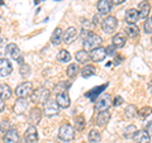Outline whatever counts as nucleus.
<instances>
[{
    "instance_id": "obj_30",
    "label": "nucleus",
    "mask_w": 152,
    "mask_h": 143,
    "mask_svg": "<svg viewBox=\"0 0 152 143\" xmlns=\"http://www.w3.org/2000/svg\"><path fill=\"white\" fill-rule=\"evenodd\" d=\"M136 132H137V128L133 125V124H131V125H128L124 131H123V137L124 138H133L134 137V134H136Z\"/></svg>"
},
{
    "instance_id": "obj_35",
    "label": "nucleus",
    "mask_w": 152,
    "mask_h": 143,
    "mask_svg": "<svg viewBox=\"0 0 152 143\" xmlns=\"http://www.w3.org/2000/svg\"><path fill=\"white\" fill-rule=\"evenodd\" d=\"M152 113V108L150 107H145V108H142L140 112H137V114L141 117V118H146V117H148L150 114Z\"/></svg>"
},
{
    "instance_id": "obj_8",
    "label": "nucleus",
    "mask_w": 152,
    "mask_h": 143,
    "mask_svg": "<svg viewBox=\"0 0 152 143\" xmlns=\"http://www.w3.org/2000/svg\"><path fill=\"white\" fill-rule=\"evenodd\" d=\"M13 72V66L8 58H0V77H7Z\"/></svg>"
},
{
    "instance_id": "obj_10",
    "label": "nucleus",
    "mask_w": 152,
    "mask_h": 143,
    "mask_svg": "<svg viewBox=\"0 0 152 143\" xmlns=\"http://www.w3.org/2000/svg\"><path fill=\"white\" fill-rule=\"evenodd\" d=\"M28 103L27 101V99H23V98H19L15 104H14V107H13V110L15 114H18V115H22V114H24L27 112V109H28Z\"/></svg>"
},
{
    "instance_id": "obj_29",
    "label": "nucleus",
    "mask_w": 152,
    "mask_h": 143,
    "mask_svg": "<svg viewBox=\"0 0 152 143\" xmlns=\"http://www.w3.org/2000/svg\"><path fill=\"white\" fill-rule=\"evenodd\" d=\"M95 72H96V70H95L94 66L86 65V66H85V67L81 70V76H83V77H90V76H94Z\"/></svg>"
},
{
    "instance_id": "obj_32",
    "label": "nucleus",
    "mask_w": 152,
    "mask_h": 143,
    "mask_svg": "<svg viewBox=\"0 0 152 143\" xmlns=\"http://www.w3.org/2000/svg\"><path fill=\"white\" fill-rule=\"evenodd\" d=\"M77 72H79V67H77V65H75V63H71L67 67V71H66V74H67L70 79L75 77V76L77 75Z\"/></svg>"
},
{
    "instance_id": "obj_36",
    "label": "nucleus",
    "mask_w": 152,
    "mask_h": 143,
    "mask_svg": "<svg viewBox=\"0 0 152 143\" xmlns=\"http://www.w3.org/2000/svg\"><path fill=\"white\" fill-rule=\"evenodd\" d=\"M20 75L22 76H28L31 74V67H29V65H26V63H23L20 65Z\"/></svg>"
},
{
    "instance_id": "obj_33",
    "label": "nucleus",
    "mask_w": 152,
    "mask_h": 143,
    "mask_svg": "<svg viewBox=\"0 0 152 143\" xmlns=\"http://www.w3.org/2000/svg\"><path fill=\"white\" fill-rule=\"evenodd\" d=\"M107 86H108V84H105V85H102V86H99L98 89H94V90H91V91H89L86 95H88V96H89L90 99H91V100H95V96L100 94V91H103V90L105 89Z\"/></svg>"
},
{
    "instance_id": "obj_3",
    "label": "nucleus",
    "mask_w": 152,
    "mask_h": 143,
    "mask_svg": "<svg viewBox=\"0 0 152 143\" xmlns=\"http://www.w3.org/2000/svg\"><path fill=\"white\" fill-rule=\"evenodd\" d=\"M58 138L64 142H70L75 138V129L70 124H62L58 129Z\"/></svg>"
},
{
    "instance_id": "obj_15",
    "label": "nucleus",
    "mask_w": 152,
    "mask_h": 143,
    "mask_svg": "<svg viewBox=\"0 0 152 143\" xmlns=\"http://www.w3.org/2000/svg\"><path fill=\"white\" fill-rule=\"evenodd\" d=\"M42 119V110L38 107H34L31 109L29 113V123L32 125H37Z\"/></svg>"
},
{
    "instance_id": "obj_40",
    "label": "nucleus",
    "mask_w": 152,
    "mask_h": 143,
    "mask_svg": "<svg viewBox=\"0 0 152 143\" xmlns=\"http://www.w3.org/2000/svg\"><path fill=\"white\" fill-rule=\"evenodd\" d=\"M122 103H123V99H122V96H117L115 99H114V101H113V105H115V107H119Z\"/></svg>"
},
{
    "instance_id": "obj_46",
    "label": "nucleus",
    "mask_w": 152,
    "mask_h": 143,
    "mask_svg": "<svg viewBox=\"0 0 152 143\" xmlns=\"http://www.w3.org/2000/svg\"><path fill=\"white\" fill-rule=\"evenodd\" d=\"M3 4H4V3H3V0H0V5H3Z\"/></svg>"
},
{
    "instance_id": "obj_26",
    "label": "nucleus",
    "mask_w": 152,
    "mask_h": 143,
    "mask_svg": "<svg viewBox=\"0 0 152 143\" xmlns=\"http://www.w3.org/2000/svg\"><path fill=\"white\" fill-rule=\"evenodd\" d=\"M126 34L129 37V38H136V37H138V34H140L138 27H137L136 24H128V26L126 27Z\"/></svg>"
},
{
    "instance_id": "obj_22",
    "label": "nucleus",
    "mask_w": 152,
    "mask_h": 143,
    "mask_svg": "<svg viewBox=\"0 0 152 143\" xmlns=\"http://www.w3.org/2000/svg\"><path fill=\"white\" fill-rule=\"evenodd\" d=\"M150 9H151V7H150L148 1H141L140 3V7H138L140 18H142V19H147V18H148Z\"/></svg>"
},
{
    "instance_id": "obj_2",
    "label": "nucleus",
    "mask_w": 152,
    "mask_h": 143,
    "mask_svg": "<svg viewBox=\"0 0 152 143\" xmlns=\"http://www.w3.org/2000/svg\"><path fill=\"white\" fill-rule=\"evenodd\" d=\"M50 90L47 88H38L31 95V100L34 104H45L50 99Z\"/></svg>"
},
{
    "instance_id": "obj_27",
    "label": "nucleus",
    "mask_w": 152,
    "mask_h": 143,
    "mask_svg": "<svg viewBox=\"0 0 152 143\" xmlns=\"http://www.w3.org/2000/svg\"><path fill=\"white\" fill-rule=\"evenodd\" d=\"M89 142L90 143H100L102 141V136H100V132L96 131V129H91L89 132Z\"/></svg>"
},
{
    "instance_id": "obj_41",
    "label": "nucleus",
    "mask_w": 152,
    "mask_h": 143,
    "mask_svg": "<svg viewBox=\"0 0 152 143\" xmlns=\"http://www.w3.org/2000/svg\"><path fill=\"white\" fill-rule=\"evenodd\" d=\"M5 45H7V38L0 36V48H1V47H4Z\"/></svg>"
},
{
    "instance_id": "obj_34",
    "label": "nucleus",
    "mask_w": 152,
    "mask_h": 143,
    "mask_svg": "<svg viewBox=\"0 0 152 143\" xmlns=\"http://www.w3.org/2000/svg\"><path fill=\"white\" fill-rule=\"evenodd\" d=\"M124 113H126V117L127 118H134L137 115V108L134 105H128L126 108Z\"/></svg>"
},
{
    "instance_id": "obj_19",
    "label": "nucleus",
    "mask_w": 152,
    "mask_h": 143,
    "mask_svg": "<svg viewBox=\"0 0 152 143\" xmlns=\"http://www.w3.org/2000/svg\"><path fill=\"white\" fill-rule=\"evenodd\" d=\"M109 120H110V113L108 110H103L96 115V124L99 127H104L105 124H108Z\"/></svg>"
},
{
    "instance_id": "obj_31",
    "label": "nucleus",
    "mask_w": 152,
    "mask_h": 143,
    "mask_svg": "<svg viewBox=\"0 0 152 143\" xmlns=\"http://www.w3.org/2000/svg\"><path fill=\"white\" fill-rule=\"evenodd\" d=\"M85 124H86V123H85V118L83 115H79V117L75 118V128H76V131H79V132L84 131Z\"/></svg>"
},
{
    "instance_id": "obj_44",
    "label": "nucleus",
    "mask_w": 152,
    "mask_h": 143,
    "mask_svg": "<svg viewBox=\"0 0 152 143\" xmlns=\"http://www.w3.org/2000/svg\"><path fill=\"white\" fill-rule=\"evenodd\" d=\"M126 0H112V3L113 4H115V5H119V4H122V3H124Z\"/></svg>"
},
{
    "instance_id": "obj_38",
    "label": "nucleus",
    "mask_w": 152,
    "mask_h": 143,
    "mask_svg": "<svg viewBox=\"0 0 152 143\" xmlns=\"http://www.w3.org/2000/svg\"><path fill=\"white\" fill-rule=\"evenodd\" d=\"M10 128H9V122H7V120H3L1 123H0V131H9Z\"/></svg>"
},
{
    "instance_id": "obj_11",
    "label": "nucleus",
    "mask_w": 152,
    "mask_h": 143,
    "mask_svg": "<svg viewBox=\"0 0 152 143\" xmlns=\"http://www.w3.org/2000/svg\"><path fill=\"white\" fill-rule=\"evenodd\" d=\"M38 141V132L34 125H31L24 133V143H36Z\"/></svg>"
},
{
    "instance_id": "obj_4",
    "label": "nucleus",
    "mask_w": 152,
    "mask_h": 143,
    "mask_svg": "<svg viewBox=\"0 0 152 143\" xmlns=\"http://www.w3.org/2000/svg\"><path fill=\"white\" fill-rule=\"evenodd\" d=\"M33 93V85L29 81H26V82H22L20 85H18L17 89H15V95L19 98H23V99H27L28 96H31Z\"/></svg>"
},
{
    "instance_id": "obj_14",
    "label": "nucleus",
    "mask_w": 152,
    "mask_h": 143,
    "mask_svg": "<svg viewBox=\"0 0 152 143\" xmlns=\"http://www.w3.org/2000/svg\"><path fill=\"white\" fill-rule=\"evenodd\" d=\"M110 105H112L110 96H109V95H104V96H102L96 101V105H95V108H96L99 112H103V110H108Z\"/></svg>"
},
{
    "instance_id": "obj_12",
    "label": "nucleus",
    "mask_w": 152,
    "mask_h": 143,
    "mask_svg": "<svg viewBox=\"0 0 152 143\" xmlns=\"http://www.w3.org/2000/svg\"><path fill=\"white\" fill-rule=\"evenodd\" d=\"M56 103L58 104L60 108H64V109L69 108V107H70V103H71L69 94L66 93V91L58 93V94H57V96H56Z\"/></svg>"
},
{
    "instance_id": "obj_45",
    "label": "nucleus",
    "mask_w": 152,
    "mask_h": 143,
    "mask_svg": "<svg viewBox=\"0 0 152 143\" xmlns=\"http://www.w3.org/2000/svg\"><path fill=\"white\" fill-rule=\"evenodd\" d=\"M98 20H99V17L95 15V17H94V24H98Z\"/></svg>"
},
{
    "instance_id": "obj_1",
    "label": "nucleus",
    "mask_w": 152,
    "mask_h": 143,
    "mask_svg": "<svg viewBox=\"0 0 152 143\" xmlns=\"http://www.w3.org/2000/svg\"><path fill=\"white\" fill-rule=\"evenodd\" d=\"M83 45H84V50L85 51H90L91 52L95 48H98V47H100L102 46V37L100 36H98V34H95V33H90V34L85 38V39H83Z\"/></svg>"
},
{
    "instance_id": "obj_47",
    "label": "nucleus",
    "mask_w": 152,
    "mask_h": 143,
    "mask_svg": "<svg viewBox=\"0 0 152 143\" xmlns=\"http://www.w3.org/2000/svg\"><path fill=\"white\" fill-rule=\"evenodd\" d=\"M83 143H85V142H83Z\"/></svg>"
},
{
    "instance_id": "obj_43",
    "label": "nucleus",
    "mask_w": 152,
    "mask_h": 143,
    "mask_svg": "<svg viewBox=\"0 0 152 143\" xmlns=\"http://www.w3.org/2000/svg\"><path fill=\"white\" fill-rule=\"evenodd\" d=\"M4 109H5V104H4V100L0 99V113H1Z\"/></svg>"
},
{
    "instance_id": "obj_48",
    "label": "nucleus",
    "mask_w": 152,
    "mask_h": 143,
    "mask_svg": "<svg viewBox=\"0 0 152 143\" xmlns=\"http://www.w3.org/2000/svg\"><path fill=\"white\" fill-rule=\"evenodd\" d=\"M151 42H152V39H151Z\"/></svg>"
},
{
    "instance_id": "obj_18",
    "label": "nucleus",
    "mask_w": 152,
    "mask_h": 143,
    "mask_svg": "<svg viewBox=\"0 0 152 143\" xmlns=\"http://www.w3.org/2000/svg\"><path fill=\"white\" fill-rule=\"evenodd\" d=\"M133 139L136 141V143H150L151 142V137L147 133V131H137Z\"/></svg>"
},
{
    "instance_id": "obj_5",
    "label": "nucleus",
    "mask_w": 152,
    "mask_h": 143,
    "mask_svg": "<svg viewBox=\"0 0 152 143\" xmlns=\"http://www.w3.org/2000/svg\"><path fill=\"white\" fill-rule=\"evenodd\" d=\"M118 27V20L115 17H112L109 15L107 18H104L102 20V29L107 33V34H112L114 33V31L117 29Z\"/></svg>"
},
{
    "instance_id": "obj_13",
    "label": "nucleus",
    "mask_w": 152,
    "mask_h": 143,
    "mask_svg": "<svg viewBox=\"0 0 152 143\" xmlns=\"http://www.w3.org/2000/svg\"><path fill=\"white\" fill-rule=\"evenodd\" d=\"M3 142L4 143H19V134H18L17 129L10 128L9 131H7L5 134H4Z\"/></svg>"
},
{
    "instance_id": "obj_6",
    "label": "nucleus",
    "mask_w": 152,
    "mask_h": 143,
    "mask_svg": "<svg viewBox=\"0 0 152 143\" xmlns=\"http://www.w3.org/2000/svg\"><path fill=\"white\" fill-rule=\"evenodd\" d=\"M43 113L46 117H55L60 113V107L56 100H47L43 104Z\"/></svg>"
},
{
    "instance_id": "obj_49",
    "label": "nucleus",
    "mask_w": 152,
    "mask_h": 143,
    "mask_svg": "<svg viewBox=\"0 0 152 143\" xmlns=\"http://www.w3.org/2000/svg\"><path fill=\"white\" fill-rule=\"evenodd\" d=\"M151 20H152V19H151Z\"/></svg>"
},
{
    "instance_id": "obj_39",
    "label": "nucleus",
    "mask_w": 152,
    "mask_h": 143,
    "mask_svg": "<svg viewBox=\"0 0 152 143\" xmlns=\"http://www.w3.org/2000/svg\"><path fill=\"white\" fill-rule=\"evenodd\" d=\"M105 50H107V55L113 56L114 52H115V47H114V46H109V47H107Z\"/></svg>"
},
{
    "instance_id": "obj_7",
    "label": "nucleus",
    "mask_w": 152,
    "mask_h": 143,
    "mask_svg": "<svg viewBox=\"0 0 152 143\" xmlns=\"http://www.w3.org/2000/svg\"><path fill=\"white\" fill-rule=\"evenodd\" d=\"M5 51H7V55L10 56L13 60L18 61V62L20 63V65L24 63V62H23V57H22V53H20V50L18 48V46H15L14 43H9V45L7 46Z\"/></svg>"
},
{
    "instance_id": "obj_21",
    "label": "nucleus",
    "mask_w": 152,
    "mask_h": 143,
    "mask_svg": "<svg viewBox=\"0 0 152 143\" xmlns=\"http://www.w3.org/2000/svg\"><path fill=\"white\" fill-rule=\"evenodd\" d=\"M96 8H98V12L100 14H108L110 12L112 5H110V1H109V0H99L98 4H96Z\"/></svg>"
},
{
    "instance_id": "obj_28",
    "label": "nucleus",
    "mask_w": 152,
    "mask_h": 143,
    "mask_svg": "<svg viewBox=\"0 0 152 143\" xmlns=\"http://www.w3.org/2000/svg\"><path fill=\"white\" fill-rule=\"evenodd\" d=\"M57 60H58L60 62H62V63L70 62V60H71L70 52L66 51V50H61V51L58 52V55H57Z\"/></svg>"
},
{
    "instance_id": "obj_17",
    "label": "nucleus",
    "mask_w": 152,
    "mask_h": 143,
    "mask_svg": "<svg viewBox=\"0 0 152 143\" xmlns=\"http://www.w3.org/2000/svg\"><path fill=\"white\" fill-rule=\"evenodd\" d=\"M140 13L137 9H129L126 13V22L128 24H136L137 22L140 20Z\"/></svg>"
},
{
    "instance_id": "obj_42",
    "label": "nucleus",
    "mask_w": 152,
    "mask_h": 143,
    "mask_svg": "<svg viewBox=\"0 0 152 143\" xmlns=\"http://www.w3.org/2000/svg\"><path fill=\"white\" fill-rule=\"evenodd\" d=\"M147 133L150 134V137H152V120L147 124Z\"/></svg>"
},
{
    "instance_id": "obj_25",
    "label": "nucleus",
    "mask_w": 152,
    "mask_h": 143,
    "mask_svg": "<svg viewBox=\"0 0 152 143\" xmlns=\"http://www.w3.org/2000/svg\"><path fill=\"white\" fill-rule=\"evenodd\" d=\"M75 58H76V61H77V62H80V63H86L88 61L90 60V55H89L88 51L81 50V51L76 52Z\"/></svg>"
},
{
    "instance_id": "obj_9",
    "label": "nucleus",
    "mask_w": 152,
    "mask_h": 143,
    "mask_svg": "<svg viewBox=\"0 0 152 143\" xmlns=\"http://www.w3.org/2000/svg\"><path fill=\"white\" fill-rule=\"evenodd\" d=\"M105 56H107V50L102 46L90 52V60L94 61V62H102L105 58Z\"/></svg>"
},
{
    "instance_id": "obj_20",
    "label": "nucleus",
    "mask_w": 152,
    "mask_h": 143,
    "mask_svg": "<svg viewBox=\"0 0 152 143\" xmlns=\"http://www.w3.org/2000/svg\"><path fill=\"white\" fill-rule=\"evenodd\" d=\"M62 41H64V32L61 28H56V29L53 31V33H52V36H51V42H52V45L53 46H58L62 43Z\"/></svg>"
},
{
    "instance_id": "obj_16",
    "label": "nucleus",
    "mask_w": 152,
    "mask_h": 143,
    "mask_svg": "<svg viewBox=\"0 0 152 143\" xmlns=\"http://www.w3.org/2000/svg\"><path fill=\"white\" fill-rule=\"evenodd\" d=\"M77 38V29L75 27H70L64 32V42L65 43H72V42Z\"/></svg>"
},
{
    "instance_id": "obj_37",
    "label": "nucleus",
    "mask_w": 152,
    "mask_h": 143,
    "mask_svg": "<svg viewBox=\"0 0 152 143\" xmlns=\"http://www.w3.org/2000/svg\"><path fill=\"white\" fill-rule=\"evenodd\" d=\"M143 28H145V32L147 33V34H151V33H152V20H150V19L147 18L146 22H145Z\"/></svg>"
},
{
    "instance_id": "obj_23",
    "label": "nucleus",
    "mask_w": 152,
    "mask_h": 143,
    "mask_svg": "<svg viewBox=\"0 0 152 143\" xmlns=\"http://www.w3.org/2000/svg\"><path fill=\"white\" fill-rule=\"evenodd\" d=\"M12 96V89L9 85L7 84H1L0 85V99L1 100H8Z\"/></svg>"
},
{
    "instance_id": "obj_24",
    "label": "nucleus",
    "mask_w": 152,
    "mask_h": 143,
    "mask_svg": "<svg viewBox=\"0 0 152 143\" xmlns=\"http://www.w3.org/2000/svg\"><path fill=\"white\" fill-rule=\"evenodd\" d=\"M112 42H113V46L115 47V48H122V47H124L127 41H126L124 34H121V33H118V34H115V36L113 37Z\"/></svg>"
}]
</instances>
